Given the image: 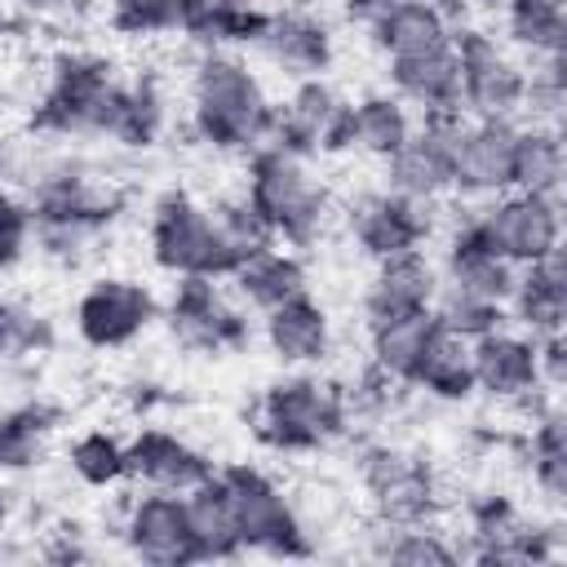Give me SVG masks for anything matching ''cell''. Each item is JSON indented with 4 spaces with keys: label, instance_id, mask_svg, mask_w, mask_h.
<instances>
[{
    "label": "cell",
    "instance_id": "1",
    "mask_svg": "<svg viewBox=\"0 0 567 567\" xmlns=\"http://www.w3.org/2000/svg\"><path fill=\"white\" fill-rule=\"evenodd\" d=\"M31 128L49 137H111L120 146H151L164 128V97L151 80H120L97 53H66L31 106Z\"/></svg>",
    "mask_w": 567,
    "mask_h": 567
},
{
    "label": "cell",
    "instance_id": "2",
    "mask_svg": "<svg viewBox=\"0 0 567 567\" xmlns=\"http://www.w3.org/2000/svg\"><path fill=\"white\" fill-rule=\"evenodd\" d=\"M151 257L173 279L204 275V279H230V270L275 244L266 221L252 213L248 199H221L199 204L186 190H168L151 208Z\"/></svg>",
    "mask_w": 567,
    "mask_h": 567
},
{
    "label": "cell",
    "instance_id": "3",
    "mask_svg": "<svg viewBox=\"0 0 567 567\" xmlns=\"http://www.w3.org/2000/svg\"><path fill=\"white\" fill-rule=\"evenodd\" d=\"M275 102L248 62L208 49L190 84V124L213 151H257L270 137Z\"/></svg>",
    "mask_w": 567,
    "mask_h": 567
},
{
    "label": "cell",
    "instance_id": "4",
    "mask_svg": "<svg viewBox=\"0 0 567 567\" xmlns=\"http://www.w3.org/2000/svg\"><path fill=\"white\" fill-rule=\"evenodd\" d=\"M31 239L53 261H75L84 248L120 217L124 195L106 182L84 173L80 164H58L35 177L31 186Z\"/></svg>",
    "mask_w": 567,
    "mask_h": 567
},
{
    "label": "cell",
    "instance_id": "5",
    "mask_svg": "<svg viewBox=\"0 0 567 567\" xmlns=\"http://www.w3.org/2000/svg\"><path fill=\"white\" fill-rule=\"evenodd\" d=\"M244 199L266 221L275 244H288V248H310L328 230V217H332V199L306 173V159H297L279 146L248 151V190H244Z\"/></svg>",
    "mask_w": 567,
    "mask_h": 567
},
{
    "label": "cell",
    "instance_id": "6",
    "mask_svg": "<svg viewBox=\"0 0 567 567\" xmlns=\"http://www.w3.org/2000/svg\"><path fill=\"white\" fill-rule=\"evenodd\" d=\"M350 425V394L337 381L292 372L257 403V439L275 452H319Z\"/></svg>",
    "mask_w": 567,
    "mask_h": 567
},
{
    "label": "cell",
    "instance_id": "7",
    "mask_svg": "<svg viewBox=\"0 0 567 567\" xmlns=\"http://www.w3.org/2000/svg\"><path fill=\"white\" fill-rule=\"evenodd\" d=\"M230 509H235V532L239 549L248 554H270V558H310L315 536L306 532L297 501L257 465H226L221 470Z\"/></svg>",
    "mask_w": 567,
    "mask_h": 567
},
{
    "label": "cell",
    "instance_id": "8",
    "mask_svg": "<svg viewBox=\"0 0 567 567\" xmlns=\"http://www.w3.org/2000/svg\"><path fill=\"white\" fill-rule=\"evenodd\" d=\"M461 111L474 120H514L527 102V71L483 27H452Z\"/></svg>",
    "mask_w": 567,
    "mask_h": 567
},
{
    "label": "cell",
    "instance_id": "9",
    "mask_svg": "<svg viewBox=\"0 0 567 567\" xmlns=\"http://www.w3.org/2000/svg\"><path fill=\"white\" fill-rule=\"evenodd\" d=\"M474 226L492 244L496 257H505L514 270L532 266L563 248V208L558 195H532V190H505L492 195L483 208H474Z\"/></svg>",
    "mask_w": 567,
    "mask_h": 567
},
{
    "label": "cell",
    "instance_id": "10",
    "mask_svg": "<svg viewBox=\"0 0 567 567\" xmlns=\"http://www.w3.org/2000/svg\"><path fill=\"white\" fill-rule=\"evenodd\" d=\"M461 124H465V111L421 115L412 137L385 159L390 190H399L408 199H421V204H434V199L452 195V146H456Z\"/></svg>",
    "mask_w": 567,
    "mask_h": 567
},
{
    "label": "cell",
    "instance_id": "11",
    "mask_svg": "<svg viewBox=\"0 0 567 567\" xmlns=\"http://www.w3.org/2000/svg\"><path fill=\"white\" fill-rule=\"evenodd\" d=\"M168 328L186 350L199 354H235L248 346V319L230 306L217 279L182 275L168 297Z\"/></svg>",
    "mask_w": 567,
    "mask_h": 567
},
{
    "label": "cell",
    "instance_id": "12",
    "mask_svg": "<svg viewBox=\"0 0 567 567\" xmlns=\"http://www.w3.org/2000/svg\"><path fill=\"white\" fill-rule=\"evenodd\" d=\"M155 315H159V301L146 284L106 275V279H93L80 292L75 332L93 350H115V346H128L133 337H142L155 323Z\"/></svg>",
    "mask_w": 567,
    "mask_h": 567
},
{
    "label": "cell",
    "instance_id": "13",
    "mask_svg": "<svg viewBox=\"0 0 567 567\" xmlns=\"http://www.w3.org/2000/svg\"><path fill=\"white\" fill-rule=\"evenodd\" d=\"M120 532H124L128 549H133L142 563H155V567L199 563V545H195V532H190L186 492L146 487L142 496L128 501Z\"/></svg>",
    "mask_w": 567,
    "mask_h": 567
},
{
    "label": "cell",
    "instance_id": "14",
    "mask_svg": "<svg viewBox=\"0 0 567 567\" xmlns=\"http://www.w3.org/2000/svg\"><path fill=\"white\" fill-rule=\"evenodd\" d=\"M514 120H474L465 115L452 146V195L492 199L514 190Z\"/></svg>",
    "mask_w": 567,
    "mask_h": 567
},
{
    "label": "cell",
    "instance_id": "15",
    "mask_svg": "<svg viewBox=\"0 0 567 567\" xmlns=\"http://www.w3.org/2000/svg\"><path fill=\"white\" fill-rule=\"evenodd\" d=\"M363 487L381 514L385 527L425 523L434 514V474L421 456H408L399 447H372L363 456Z\"/></svg>",
    "mask_w": 567,
    "mask_h": 567
},
{
    "label": "cell",
    "instance_id": "16",
    "mask_svg": "<svg viewBox=\"0 0 567 567\" xmlns=\"http://www.w3.org/2000/svg\"><path fill=\"white\" fill-rule=\"evenodd\" d=\"M350 230L368 257L385 261L399 252H421L434 221H430V204L408 199V195L385 186V190H372V195L350 204Z\"/></svg>",
    "mask_w": 567,
    "mask_h": 567
},
{
    "label": "cell",
    "instance_id": "17",
    "mask_svg": "<svg viewBox=\"0 0 567 567\" xmlns=\"http://www.w3.org/2000/svg\"><path fill=\"white\" fill-rule=\"evenodd\" d=\"M470 363H474V390L518 403L540 390L536 372V337L532 332H509L505 323L470 341Z\"/></svg>",
    "mask_w": 567,
    "mask_h": 567
},
{
    "label": "cell",
    "instance_id": "18",
    "mask_svg": "<svg viewBox=\"0 0 567 567\" xmlns=\"http://www.w3.org/2000/svg\"><path fill=\"white\" fill-rule=\"evenodd\" d=\"M341 106H346V102L332 93V84H323V75L297 80V89L288 93V102L275 106L266 146H279V151H288V155H297V159L323 155L328 133H332Z\"/></svg>",
    "mask_w": 567,
    "mask_h": 567
},
{
    "label": "cell",
    "instance_id": "19",
    "mask_svg": "<svg viewBox=\"0 0 567 567\" xmlns=\"http://www.w3.org/2000/svg\"><path fill=\"white\" fill-rule=\"evenodd\" d=\"M257 49L292 80H310V75H323L332 62V31L323 18L306 9H270L257 35Z\"/></svg>",
    "mask_w": 567,
    "mask_h": 567
},
{
    "label": "cell",
    "instance_id": "20",
    "mask_svg": "<svg viewBox=\"0 0 567 567\" xmlns=\"http://www.w3.org/2000/svg\"><path fill=\"white\" fill-rule=\"evenodd\" d=\"M434 292H439V266L425 257V248L399 252V257L377 261V275L363 288V315L368 323H381V319H399L412 310H430Z\"/></svg>",
    "mask_w": 567,
    "mask_h": 567
},
{
    "label": "cell",
    "instance_id": "21",
    "mask_svg": "<svg viewBox=\"0 0 567 567\" xmlns=\"http://www.w3.org/2000/svg\"><path fill=\"white\" fill-rule=\"evenodd\" d=\"M124 447H128V478L159 492H190L213 474V461L173 430H137Z\"/></svg>",
    "mask_w": 567,
    "mask_h": 567
},
{
    "label": "cell",
    "instance_id": "22",
    "mask_svg": "<svg viewBox=\"0 0 567 567\" xmlns=\"http://www.w3.org/2000/svg\"><path fill=\"white\" fill-rule=\"evenodd\" d=\"M368 31H372V44L385 53V62L452 44V18L443 0H394L368 22Z\"/></svg>",
    "mask_w": 567,
    "mask_h": 567
},
{
    "label": "cell",
    "instance_id": "23",
    "mask_svg": "<svg viewBox=\"0 0 567 567\" xmlns=\"http://www.w3.org/2000/svg\"><path fill=\"white\" fill-rule=\"evenodd\" d=\"M261 332H266V346L279 363L288 368H310L328 354L332 346V323H328V310L310 297V292H297L288 297L284 306L266 310L261 315Z\"/></svg>",
    "mask_w": 567,
    "mask_h": 567
},
{
    "label": "cell",
    "instance_id": "24",
    "mask_svg": "<svg viewBox=\"0 0 567 567\" xmlns=\"http://www.w3.org/2000/svg\"><path fill=\"white\" fill-rule=\"evenodd\" d=\"M514 310V319L540 337V332H558L563 328V315H567V266H563V248L532 261V266H518L514 275V292L505 301Z\"/></svg>",
    "mask_w": 567,
    "mask_h": 567
},
{
    "label": "cell",
    "instance_id": "25",
    "mask_svg": "<svg viewBox=\"0 0 567 567\" xmlns=\"http://www.w3.org/2000/svg\"><path fill=\"white\" fill-rule=\"evenodd\" d=\"M390 84H394V97H403L421 115L461 111V75H456L452 44L434 49V53H416V58H394L390 62Z\"/></svg>",
    "mask_w": 567,
    "mask_h": 567
},
{
    "label": "cell",
    "instance_id": "26",
    "mask_svg": "<svg viewBox=\"0 0 567 567\" xmlns=\"http://www.w3.org/2000/svg\"><path fill=\"white\" fill-rule=\"evenodd\" d=\"M368 328H372V368L381 377H390V381H408L412 385L430 341L439 337L434 306L399 315V319H381V323H368Z\"/></svg>",
    "mask_w": 567,
    "mask_h": 567
},
{
    "label": "cell",
    "instance_id": "27",
    "mask_svg": "<svg viewBox=\"0 0 567 567\" xmlns=\"http://www.w3.org/2000/svg\"><path fill=\"white\" fill-rule=\"evenodd\" d=\"M230 279H235V292L248 306H257L261 315L275 310V306H284L288 297L306 292V266H301V257L292 248H279V244H266L261 252L244 257L230 270Z\"/></svg>",
    "mask_w": 567,
    "mask_h": 567
},
{
    "label": "cell",
    "instance_id": "28",
    "mask_svg": "<svg viewBox=\"0 0 567 567\" xmlns=\"http://www.w3.org/2000/svg\"><path fill=\"white\" fill-rule=\"evenodd\" d=\"M412 128H416V120H412L408 102L394 93H368V97L350 102V151L390 159L412 137Z\"/></svg>",
    "mask_w": 567,
    "mask_h": 567
},
{
    "label": "cell",
    "instance_id": "29",
    "mask_svg": "<svg viewBox=\"0 0 567 567\" xmlns=\"http://www.w3.org/2000/svg\"><path fill=\"white\" fill-rule=\"evenodd\" d=\"M186 509H190V532L199 545V563L208 558H235L239 549V532H235V509H230V492L221 470H213L204 483H195L186 492Z\"/></svg>",
    "mask_w": 567,
    "mask_h": 567
},
{
    "label": "cell",
    "instance_id": "30",
    "mask_svg": "<svg viewBox=\"0 0 567 567\" xmlns=\"http://www.w3.org/2000/svg\"><path fill=\"white\" fill-rule=\"evenodd\" d=\"M266 13L257 0H195L190 13H186V35L208 44V49H221V44H257L261 27H266Z\"/></svg>",
    "mask_w": 567,
    "mask_h": 567
},
{
    "label": "cell",
    "instance_id": "31",
    "mask_svg": "<svg viewBox=\"0 0 567 567\" xmlns=\"http://www.w3.org/2000/svg\"><path fill=\"white\" fill-rule=\"evenodd\" d=\"M563 173H567L563 133L554 124H518V142H514V190L558 195Z\"/></svg>",
    "mask_w": 567,
    "mask_h": 567
},
{
    "label": "cell",
    "instance_id": "32",
    "mask_svg": "<svg viewBox=\"0 0 567 567\" xmlns=\"http://www.w3.org/2000/svg\"><path fill=\"white\" fill-rule=\"evenodd\" d=\"M412 385H421L425 394L443 399V403H461L474 394V363H470V341L465 337H452L439 328V337L430 341Z\"/></svg>",
    "mask_w": 567,
    "mask_h": 567
},
{
    "label": "cell",
    "instance_id": "33",
    "mask_svg": "<svg viewBox=\"0 0 567 567\" xmlns=\"http://www.w3.org/2000/svg\"><path fill=\"white\" fill-rule=\"evenodd\" d=\"M501 18H505L509 44H518L532 58H558L567 44V9H558V4L501 0Z\"/></svg>",
    "mask_w": 567,
    "mask_h": 567
},
{
    "label": "cell",
    "instance_id": "34",
    "mask_svg": "<svg viewBox=\"0 0 567 567\" xmlns=\"http://www.w3.org/2000/svg\"><path fill=\"white\" fill-rule=\"evenodd\" d=\"M527 465H532V483L558 505L567 496V421L558 408L536 416L527 439Z\"/></svg>",
    "mask_w": 567,
    "mask_h": 567
},
{
    "label": "cell",
    "instance_id": "35",
    "mask_svg": "<svg viewBox=\"0 0 567 567\" xmlns=\"http://www.w3.org/2000/svg\"><path fill=\"white\" fill-rule=\"evenodd\" d=\"M377 558L403 563V567H447V563H461L465 549L452 545V540H443L425 523H403V527H390L385 532V540L377 545Z\"/></svg>",
    "mask_w": 567,
    "mask_h": 567
},
{
    "label": "cell",
    "instance_id": "36",
    "mask_svg": "<svg viewBox=\"0 0 567 567\" xmlns=\"http://www.w3.org/2000/svg\"><path fill=\"white\" fill-rule=\"evenodd\" d=\"M66 461L89 487H115L120 478H128V447L106 430H84L66 447Z\"/></svg>",
    "mask_w": 567,
    "mask_h": 567
},
{
    "label": "cell",
    "instance_id": "37",
    "mask_svg": "<svg viewBox=\"0 0 567 567\" xmlns=\"http://www.w3.org/2000/svg\"><path fill=\"white\" fill-rule=\"evenodd\" d=\"M53 425V412L40 403L27 408H0V470H22L40 456L44 434Z\"/></svg>",
    "mask_w": 567,
    "mask_h": 567
},
{
    "label": "cell",
    "instance_id": "38",
    "mask_svg": "<svg viewBox=\"0 0 567 567\" xmlns=\"http://www.w3.org/2000/svg\"><path fill=\"white\" fill-rule=\"evenodd\" d=\"M434 319H439V328H443V332L474 341V337H483V332H492V328H501V323H505V306H496V301H483V297H470V292H456V288H443V284H439V292H434Z\"/></svg>",
    "mask_w": 567,
    "mask_h": 567
},
{
    "label": "cell",
    "instance_id": "39",
    "mask_svg": "<svg viewBox=\"0 0 567 567\" xmlns=\"http://www.w3.org/2000/svg\"><path fill=\"white\" fill-rule=\"evenodd\" d=\"M195 0H106V18L120 35H164L182 31Z\"/></svg>",
    "mask_w": 567,
    "mask_h": 567
},
{
    "label": "cell",
    "instance_id": "40",
    "mask_svg": "<svg viewBox=\"0 0 567 567\" xmlns=\"http://www.w3.org/2000/svg\"><path fill=\"white\" fill-rule=\"evenodd\" d=\"M49 346H53V323L40 310L0 297V359H27Z\"/></svg>",
    "mask_w": 567,
    "mask_h": 567
},
{
    "label": "cell",
    "instance_id": "41",
    "mask_svg": "<svg viewBox=\"0 0 567 567\" xmlns=\"http://www.w3.org/2000/svg\"><path fill=\"white\" fill-rule=\"evenodd\" d=\"M31 244V208L0 190V270L18 266Z\"/></svg>",
    "mask_w": 567,
    "mask_h": 567
},
{
    "label": "cell",
    "instance_id": "42",
    "mask_svg": "<svg viewBox=\"0 0 567 567\" xmlns=\"http://www.w3.org/2000/svg\"><path fill=\"white\" fill-rule=\"evenodd\" d=\"M536 372H540V390H563V381H567V341H563V328L536 337Z\"/></svg>",
    "mask_w": 567,
    "mask_h": 567
},
{
    "label": "cell",
    "instance_id": "43",
    "mask_svg": "<svg viewBox=\"0 0 567 567\" xmlns=\"http://www.w3.org/2000/svg\"><path fill=\"white\" fill-rule=\"evenodd\" d=\"M18 4L31 13H80V9H93L97 0H18Z\"/></svg>",
    "mask_w": 567,
    "mask_h": 567
},
{
    "label": "cell",
    "instance_id": "44",
    "mask_svg": "<svg viewBox=\"0 0 567 567\" xmlns=\"http://www.w3.org/2000/svg\"><path fill=\"white\" fill-rule=\"evenodd\" d=\"M4 518H9V492L0 487V527H4Z\"/></svg>",
    "mask_w": 567,
    "mask_h": 567
},
{
    "label": "cell",
    "instance_id": "45",
    "mask_svg": "<svg viewBox=\"0 0 567 567\" xmlns=\"http://www.w3.org/2000/svg\"><path fill=\"white\" fill-rule=\"evenodd\" d=\"M518 4H558V9H563L567 0H518Z\"/></svg>",
    "mask_w": 567,
    "mask_h": 567
},
{
    "label": "cell",
    "instance_id": "46",
    "mask_svg": "<svg viewBox=\"0 0 567 567\" xmlns=\"http://www.w3.org/2000/svg\"><path fill=\"white\" fill-rule=\"evenodd\" d=\"M443 4H487V0H443Z\"/></svg>",
    "mask_w": 567,
    "mask_h": 567
},
{
    "label": "cell",
    "instance_id": "47",
    "mask_svg": "<svg viewBox=\"0 0 567 567\" xmlns=\"http://www.w3.org/2000/svg\"><path fill=\"white\" fill-rule=\"evenodd\" d=\"M4 27H9V13H4V4H0V31H4Z\"/></svg>",
    "mask_w": 567,
    "mask_h": 567
},
{
    "label": "cell",
    "instance_id": "48",
    "mask_svg": "<svg viewBox=\"0 0 567 567\" xmlns=\"http://www.w3.org/2000/svg\"><path fill=\"white\" fill-rule=\"evenodd\" d=\"M0 164H4V142H0Z\"/></svg>",
    "mask_w": 567,
    "mask_h": 567
}]
</instances>
